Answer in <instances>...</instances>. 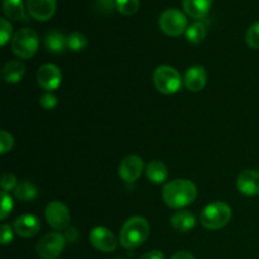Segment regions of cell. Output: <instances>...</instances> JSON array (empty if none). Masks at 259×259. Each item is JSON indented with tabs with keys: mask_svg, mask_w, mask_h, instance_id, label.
Segmentation results:
<instances>
[{
	"mask_svg": "<svg viewBox=\"0 0 259 259\" xmlns=\"http://www.w3.org/2000/svg\"><path fill=\"white\" fill-rule=\"evenodd\" d=\"M14 195L18 200L20 201H32L37 197L38 190L34 186V184L29 181L20 182L17 187L14 189Z\"/></svg>",
	"mask_w": 259,
	"mask_h": 259,
	"instance_id": "7402d4cb",
	"label": "cell"
},
{
	"mask_svg": "<svg viewBox=\"0 0 259 259\" xmlns=\"http://www.w3.org/2000/svg\"><path fill=\"white\" fill-rule=\"evenodd\" d=\"M245 40L250 48L259 50V22L250 25L245 35Z\"/></svg>",
	"mask_w": 259,
	"mask_h": 259,
	"instance_id": "4316f807",
	"label": "cell"
},
{
	"mask_svg": "<svg viewBox=\"0 0 259 259\" xmlns=\"http://www.w3.org/2000/svg\"><path fill=\"white\" fill-rule=\"evenodd\" d=\"M197 196L196 185L190 180L177 179L164 185L162 197L167 206L172 209H182L192 204Z\"/></svg>",
	"mask_w": 259,
	"mask_h": 259,
	"instance_id": "6da1fadb",
	"label": "cell"
},
{
	"mask_svg": "<svg viewBox=\"0 0 259 259\" xmlns=\"http://www.w3.org/2000/svg\"><path fill=\"white\" fill-rule=\"evenodd\" d=\"M172 259H195V257L191 254V253L182 250V252H177L176 254L172 257Z\"/></svg>",
	"mask_w": 259,
	"mask_h": 259,
	"instance_id": "d590c367",
	"label": "cell"
},
{
	"mask_svg": "<svg viewBox=\"0 0 259 259\" xmlns=\"http://www.w3.org/2000/svg\"><path fill=\"white\" fill-rule=\"evenodd\" d=\"M237 187L240 194L245 196H258L259 171H254V169L243 171L237 179Z\"/></svg>",
	"mask_w": 259,
	"mask_h": 259,
	"instance_id": "4fadbf2b",
	"label": "cell"
},
{
	"mask_svg": "<svg viewBox=\"0 0 259 259\" xmlns=\"http://www.w3.org/2000/svg\"><path fill=\"white\" fill-rule=\"evenodd\" d=\"M13 144H14V139L10 133H8L7 131H2L0 133V152L2 154H5L7 152H9L13 148Z\"/></svg>",
	"mask_w": 259,
	"mask_h": 259,
	"instance_id": "4dcf8cb0",
	"label": "cell"
},
{
	"mask_svg": "<svg viewBox=\"0 0 259 259\" xmlns=\"http://www.w3.org/2000/svg\"><path fill=\"white\" fill-rule=\"evenodd\" d=\"M143 171V159L138 156H128L119 164V176L125 182H134Z\"/></svg>",
	"mask_w": 259,
	"mask_h": 259,
	"instance_id": "7c38bea8",
	"label": "cell"
},
{
	"mask_svg": "<svg viewBox=\"0 0 259 259\" xmlns=\"http://www.w3.org/2000/svg\"><path fill=\"white\" fill-rule=\"evenodd\" d=\"M88 47V38L82 33H71L67 35V48L73 52H80Z\"/></svg>",
	"mask_w": 259,
	"mask_h": 259,
	"instance_id": "cb8c5ba5",
	"label": "cell"
},
{
	"mask_svg": "<svg viewBox=\"0 0 259 259\" xmlns=\"http://www.w3.org/2000/svg\"><path fill=\"white\" fill-rule=\"evenodd\" d=\"M113 259H124V258H113Z\"/></svg>",
	"mask_w": 259,
	"mask_h": 259,
	"instance_id": "8d00e7d4",
	"label": "cell"
},
{
	"mask_svg": "<svg viewBox=\"0 0 259 259\" xmlns=\"http://www.w3.org/2000/svg\"><path fill=\"white\" fill-rule=\"evenodd\" d=\"M65 235L61 233H48L37 243V254L40 259H57L66 245Z\"/></svg>",
	"mask_w": 259,
	"mask_h": 259,
	"instance_id": "52a82bcc",
	"label": "cell"
},
{
	"mask_svg": "<svg viewBox=\"0 0 259 259\" xmlns=\"http://www.w3.org/2000/svg\"><path fill=\"white\" fill-rule=\"evenodd\" d=\"M57 96L52 93L43 94L39 98V104L42 105L43 109H46V110H52V109H55L56 106H57Z\"/></svg>",
	"mask_w": 259,
	"mask_h": 259,
	"instance_id": "f546056e",
	"label": "cell"
},
{
	"mask_svg": "<svg viewBox=\"0 0 259 259\" xmlns=\"http://www.w3.org/2000/svg\"><path fill=\"white\" fill-rule=\"evenodd\" d=\"M45 46L48 52L62 53L67 48V37L58 30H51L46 34Z\"/></svg>",
	"mask_w": 259,
	"mask_h": 259,
	"instance_id": "d6986e66",
	"label": "cell"
},
{
	"mask_svg": "<svg viewBox=\"0 0 259 259\" xmlns=\"http://www.w3.org/2000/svg\"><path fill=\"white\" fill-rule=\"evenodd\" d=\"M37 81L40 88L51 93V90H55L61 85L62 73H61V70L57 66L52 65V63H47V65L40 66L39 70H38Z\"/></svg>",
	"mask_w": 259,
	"mask_h": 259,
	"instance_id": "30bf717a",
	"label": "cell"
},
{
	"mask_svg": "<svg viewBox=\"0 0 259 259\" xmlns=\"http://www.w3.org/2000/svg\"><path fill=\"white\" fill-rule=\"evenodd\" d=\"M207 73L202 66H192L186 71L184 83L187 90L192 93H199L206 86Z\"/></svg>",
	"mask_w": 259,
	"mask_h": 259,
	"instance_id": "5bb4252c",
	"label": "cell"
},
{
	"mask_svg": "<svg viewBox=\"0 0 259 259\" xmlns=\"http://www.w3.org/2000/svg\"><path fill=\"white\" fill-rule=\"evenodd\" d=\"M116 9L123 15H133L139 9V0H116Z\"/></svg>",
	"mask_w": 259,
	"mask_h": 259,
	"instance_id": "d4e9b609",
	"label": "cell"
},
{
	"mask_svg": "<svg viewBox=\"0 0 259 259\" xmlns=\"http://www.w3.org/2000/svg\"><path fill=\"white\" fill-rule=\"evenodd\" d=\"M13 240V230L10 225L3 224L2 225V244L7 245Z\"/></svg>",
	"mask_w": 259,
	"mask_h": 259,
	"instance_id": "d6a6232c",
	"label": "cell"
},
{
	"mask_svg": "<svg viewBox=\"0 0 259 259\" xmlns=\"http://www.w3.org/2000/svg\"><path fill=\"white\" fill-rule=\"evenodd\" d=\"M90 243L95 249L103 253L115 252L118 240L111 230L104 227H96L90 232Z\"/></svg>",
	"mask_w": 259,
	"mask_h": 259,
	"instance_id": "9c48e42d",
	"label": "cell"
},
{
	"mask_svg": "<svg viewBox=\"0 0 259 259\" xmlns=\"http://www.w3.org/2000/svg\"><path fill=\"white\" fill-rule=\"evenodd\" d=\"M232 219V209L225 202H212L201 212L200 222L206 229L218 230L224 228Z\"/></svg>",
	"mask_w": 259,
	"mask_h": 259,
	"instance_id": "3957f363",
	"label": "cell"
},
{
	"mask_svg": "<svg viewBox=\"0 0 259 259\" xmlns=\"http://www.w3.org/2000/svg\"><path fill=\"white\" fill-rule=\"evenodd\" d=\"M25 4L28 13L33 19L46 22L55 14L57 0H27Z\"/></svg>",
	"mask_w": 259,
	"mask_h": 259,
	"instance_id": "8fae6325",
	"label": "cell"
},
{
	"mask_svg": "<svg viewBox=\"0 0 259 259\" xmlns=\"http://www.w3.org/2000/svg\"><path fill=\"white\" fill-rule=\"evenodd\" d=\"M24 73V63L20 62V61H9L3 67L2 77L7 83H18L23 78Z\"/></svg>",
	"mask_w": 259,
	"mask_h": 259,
	"instance_id": "e0dca14e",
	"label": "cell"
},
{
	"mask_svg": "<svg viewBox=\"0 0 259 259\" xmlns=\"http://www.w3.org/2000/svg\"><path fill=\"white\" fill-rule=\"evenodd\" d=\"M13 210V200L8 192L2 191V211H0V219H7L8 215L12 212Z\"/></svg>",
	"mask_w": 259,
	"mask_h": 259,
	"instance_id": "f1b7e54d",
	"label": "cell"
},
{
	"mask_svg": "<svg viewBox=\"0 0 259 259\" xmlns=\"http://www.w3.org/2000/svg\"><path fill=\"white\" fill-rule=\"evenodd\" d=\"M141 259H166L164 254L159 250H152V252L146 253L144 255H142Z\"/></svg>",
	"mask_w": 259,
	"mask_h": 259,
	"instance_id": "e575fe53",
	"label": "cell"
},
{
	"mask_svg": "<svg viewBox=\"0 0 259 259\" xmlns=\"http://www.w3.org/2000/svg\"><path fill=\"white\" fill-rule=\"evenodd\" d=\"M205 37H206V27L204 23H192L186 29V38L192 45H199L205 39Z\"/></svg>",
	"mask_w": 259,
	"mask_h": 259,
	"instance_id": "603a6c76",
	"label": "cell"
},
{
	"mask_svg": "<svg viewBox=\"0 0 259 259\" xmlns=\"http://www.w3.org/2000/svg\"><path fill=\"white\" fill-rule=\"evenodd\" d=\"M214 0H182L185 13L194 19H202L207 15Z\"/></svg>",
	"mask_w": 259,
	"mask_h": 259,
	"instance_id": "2e32d148",
	"label": "cell"
},
{
	"mask_svg": "<svg viewBox=\"0 0 259 259\" xmlns=\"http://www.w3.org/2000/svg\"><path fill=\"white\" fill-rule=\"evenodd\" d=\"M158 25L164 34L179 37L187 29V18L179 9H167L159 15Z\"/></svg>",
	"mask_w": 259,
	"mask_h": 259,
	"instance_id": "8992f818",
	"label": "cell"
},
{
	"mask_svg": "<svg viewBox=\"0 0 259 259\" xmlns=\"http://www.w3.org/2000/svg\"><path fill=\"white\" fill-rule=\"evenodd\" d=\"M93 7L99 14L108 15L113 13L114 8L116 7V0H94Z\"/></svg>",
	"mask_w": 259,
	"mask_h": 259,
	"instance_id": "484cf974",
	"label": "cell"
},
{
	"mask_svg": "<svg viewBox=\"0 0 259 259\" xmlns=\"http://www.w3.org/2000/svg\"><path fill=\"white\" fill-rule=\"evenodd\" d=\"M12 32L13 28L10 23L5 18H2L0 19V43H2V46L7 45L8 40L12 37Z\"/></svg>",
	"mask_w": 259,
	"mask_h": 259,
	"instance_id": "83f0119b",
	"label": "cell"
},
{
	"mask_svg": "<svg viewBox=\"0 0 259 259\" xmlns=\"http://www.w3.org/2000/svg\"><path fill=\"white\" fill-rule=\"evenodd\" d=\"M17 186H18L17 177H15L14 174H10V172H8V174L3 175V179H2L3 191L8 192V191H10V190L15 189Z\"/></svg>",
	"mask_w": 259,
	"mask_h": 259,
	"instance_id": "1f68e13d",
	"label": "cell"
},
{
	"mask_svg": "<svg viewBox=\"0 0 259 259\" xmlns=\"http://www.w3.org/2000/svg\"><path fill=\"white\" fill-rule=\"evenodd\" d=\"M14 230L19 237L32 238L38 234L40 229V223L34 215H22L14 222Z\"/></svg>",
	"mask_w": 259,
	"mask_h": 259,
	"instance_id": "9a60e30c",
	"label": "cell"
},
{
	"mask_svg": "<svg viewBox=\"0 0 259 259\" xmlns=\"http://www.w3.org/2000/svg\"><path fill=\"white\" fill-rule=\"evenodd\" d=\"M171 224L177 232L186 233L196 225V218L192 212L187 211V210H182V211H177L171 218Z\"/></svg>",
	"mask_w": 259,
	"mask_h": 259,
	"instance_id": "ac0fdd59",
	"label": "cell"
},
{
	"mask_svg": "<svg viewBox=\"0 0 259 259\" xmlns=\"http://www.w3.org/2000/svg\"><path fill=\"white\" fill-rule=\"evenodd\" d=\"M149 230L151 228L144 218L133 217L126 220L121 227L119 242H120L121 247L125 249H136L146 242L149 235Z\"/></svg>",
	"mask_w": 259,
	"mask_h": 259,
	"instance_id": "7a4b0ae2",
	"label": "cell"
},
{
	"mask_svg": "<svg viewBox=\"0 0 259 259\" xmlns=\"http://www.w3.org/2000/svg\"><path fill=\"white\" fill-rule=\"evenodd\" d=\"M153 82L157 90L166 95H172L177 93L182 85L181 75L176 68L171 66L162 65L156 68L153 73Z\"/></svg>",
	"mask_w": 259,
	"mask_h": 259,
	"instance_id": "5b68a950",
	"label": "cell"
},
{
	"mask_svg": "<svg viewBox=\"0 0 259 259\" xmlns=\"http://www.w3.org/2000/svg\"><path fill=\"white\" fill-rule=\"evenodd\" d=\"M45 217L48 225L55 230H66L70 225L71 215L67 206L61 201H52L46 206Z\"/></svg>",
	"mask_w": 259,
	"mask_h": 259,
	"instance_id": "ba28073f",
	"label": "cell"
},
{
	"mask_svg": "<svg viewBox=\"0 0 259 259\" xmlns=\"http://www.w3.org/2000/svg\"><path fill=\"white\" fill-rule=\"evenodd\" d=\"M66 240H71V242H76L78 238V232L76 228H67L66 229Z\"/></svg>",
	"mask_w": 259,
	"mask_h": 259,
	"instance_id": "836d02e7",
	"label": "cell"
},
{
	"mask_svg": "<svg viewBox=\"0 0 259 259\" xmlns=\"http://www.w3.org/2000/svg\"><path fill=\"white\" fill-rule=\"evenodd\" d=\"M146 174L149 181L157 185L164 184L168 179V169H167L166 164L161 161H152L147 166Z\"/></svg>",
	"mask_w": 259,
	"mask_h": 259,
	"instance_id": "ffe728a7",
	"label": "cell"
},
{
	"mask_svg": "<svg viewBox=\"0 0 259 259\" xmlns=\"http://www.w3.org/2000/svg\"><path fill=\"white\" fill-rule=\"evenodd\" d=\"M3 12L12 20H25L23 0H3Z\"/></svg>",
	"mask_w": 259,
	"mask_h": 259,
	"instance_id": "44dd1931",
	"label": "cell"
},
{
	"mask_svg": "<svg viewBox=\"0 0 259 259\" xmlns=\"http://www.w3.org/2000/svg\"><path fill=\"white\" fill-rule=\"evenodd\" d=\"M38 46H39V38L37 33L30 28H22L13 35V53L23 60L33 57L37 52Z\"/></svg>",
	"mask_w": 259,
	"mask_h": 259,
	"instance_id": "277c9868",
	"label": "cell"
}]
</instances>
